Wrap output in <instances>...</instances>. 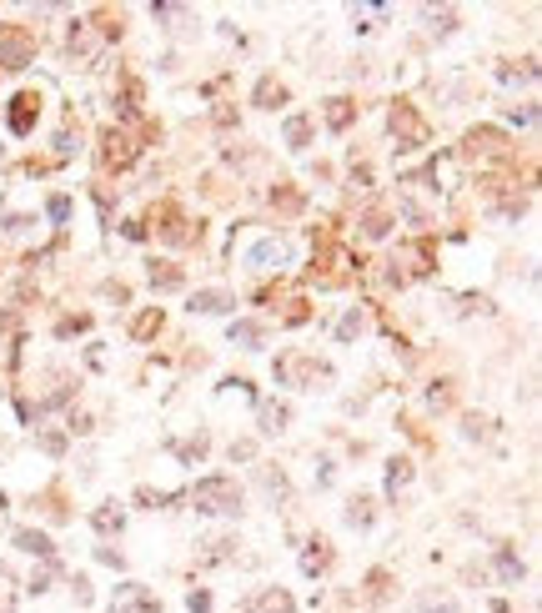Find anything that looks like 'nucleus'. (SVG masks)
I'll list each match as a JSON object with an SVG mask.
<instances>
[{
  "label": "nucleus",
  "instance_id": "c85d7f7f",
  "mask_svg": "<svg viewBox=\"0 0 542 613\" xmlns=\"http://www.w3.org/2000/svg\"><path fill=\"white\" fill-rule=\"evenodd\" d=\"M347 523H352V528H372V523H377V503L366 498V493H357V498L347 503Z\"/></svg>",
  "mask_w": 542,
  "mask_h": 613
},
{
  "label": "nucleus",
  "instance_id": "c03bdc74",
  "mask_svg": "<svg viewBox=\"0 0 542 613\" xmlns=\"http://www.w3.org/2000/svg\"><path fill=\"white\" fill-rule=\"evenodd\" d=\"M507 121H517V126H532V121H538V106H512V111H507Z\"/></svg>",
  "mask_w": 542,
  "mask_h": 613
},
{
  "label": "nucleus",
  "instance_id": "4c0bfd02",
  "mask_svg": "<svg viewBox=\"0 0 542 613\" xmlns=\"http://www.w3.org/2000/svg\"><path fill=\"white\" fill-rule=\"evenodd\" d=\"M427 408H432V412H447V408H452V383H432Z\"/></svg>",
  "mask_w": 542,
  "mask_h": 613
},
{
  "label": "nucleus",
  "instance_id": "4be33fe9",
  "mask_svg": "<svg viewBox=\"0 0 542 613\" xmlns=\"http://www.w3.org/2000/svg\"><path fill=\"white\" fill-rule=\"evenodd\" d=\"M227 337H231V342H237V347H246V352H256V347L266 342V327H262V322H246V317H237V322H231V327H227Z\"/></svg>",
  "mask_w": 542,
  "mask_h": 613
},
{
  "label": "nucleus",
  "instance_id": "79ce46f5",
  "mask_svg": "<svg viewBox=\"0 0 542 613\" xmlns=\"http://www.w3.org/2000/svg\"><path fill=\"white\" fill-rule=\"evenodd\" d=\"M186 609H191V613H211V593H206V588H191V593H186Z\"/></svg>",
  "mask_w": 542,
  "mask_h": 613
},
{
  "label": "nucleus",
  "instance_id": "0eeeda50",
  "mask_svg": "<svg viewBox=\"0 0 542 613\" xmlns=\"http://www.w3.org/2000/svg\"><path fill=\"white\" fill-rule=\"evenodd\" d=\"M111 613H161V599H156L146 583L126 578V583H116V593H111Z\"/></svg>",
  "mask_w": 542,
  "mask_h": 613
},
{
  "label": "nucleus",
  "instance_id": "37998d69",
  "mask_svg": "<svg viewBox=\"0 0 542 613\" xmlns=\"http://www.w3.org/2000/svg\"><path fill=\"white\" fill-rule=\"evenodd\" d=\"M151 15H156V21H191L186 5H151Z\"/></svg>",
  "mask_w": 542,
  "mask_h": 613
},
{
  "label": "nucleus",
  "instance_id": "9d476101",
  "mask_svg": "<svg viewBox=\"0 0 542 613\" xmlns=\"http://www.w3.org/2000/svg\"><path fill=\"white\" fill-rule=\"evenodd\" d=\"M397 262H407L402 277H432V272H437V256H432V242H427V237L402 242V246H397Z\"/></svg>",
  "mask_w": 542,
  "mask_h": 613
},
{
  "label": "nucleus",
  "instance_id": "f8f14e48",
  "mask_svg": "<svg viewBox=\"0 0 542 613\" xmlns=\"http://www.w3.org/2000/svg\"><path fill=\"white\" fill-rule=\"evenodd\" d=\"M36 116H40V96H36V91H21V96L11 101V131H15V136H30Z\"/></svg>",
  "mask_w": 542,
  "mask_h": 613
},
{
  "label": "nucleus",
  "instance_id": "2eb2a0df",
  "mask_svg": "<svg viewBox=\"0 0 542 613\" xmlns=\"http://www.w3.org/2000/svg\"><path fill=\"white\" fill-rule=\"evenodd\" d=\"M15 548L30 553V558H40V563H56V543L40 533V528H15Z\"/></svg>",
  "mask_w": 542,
  "mask_h": 613
},
{
  "label": "nucleus",
  "instance_id": "473e14b6",
  "mask_svg": "<svg viewBox=\"0 0 542 613\" xmlns=\"http://www.w3.org/2000/svg\"><path fill=\"white\" fill-rule=\"evenodd\" d=\"M417 613H457V599H452V593H437V588H432V593H422V599H417Z\"/></svg>",
  "mask_w": 542,
  "mask_h": 613
},
{
  "label": "nucleus",
  "instance_id": "bb28decb",
  "mask_svg": "<svg viewBox=\"0 0 542 613\" xmlns=\"http://www.w3.org/2000/svg\"><path fill=\"white\" fill-rule=\"evenodd\" d=\"M256 483H262V493H266L271 503H287V493H291V483H287V473H281V468H277V473H271V468H256Z\"/></svg>",
  "mask_w": 542,
  "mask_h": 613
},
{
  "label": "nucleus",
  "instance_id": "5701e85b",
  "mask_svg": "<svg viewBox=\"0 0 542 613\" xmlns=\"http://www.w3.org/2000/svg\"><path fill=\"white\" fill-rule=\"evenodd\" d=\"M161 327H166V312H161V306H146V312H136V317H131V337H136V342H151Z\"/></svg>",
  "mask_w": 542,
  "mask_h": 613
},
{
  "label": "nucleus",
  "instance_id": "aec40b11",
  "mask_svg": "<svg viewBox=\"0 0 542 613\" xmlns=\"http://www.w3.org/2000/svg\"><path fill=\"white\" fill-rule=\"evenodd\" d=\"M391 583H397V578H391L387 568H372V574L362 578V588H366V593H362V603H366V609H382V603L391 599Z\"/></svg>",
  "mask_w": 542,
  "mask_h": 613
},
{
  "label": "nucleus",
  "instance_id": "de8ad7c7",
  "mask_svg": "<svg viewBox=\"0 0 542 613\" xmlns=\"http://www.w3.org/2000/svg\"><path fill=\"white\" fill-rule=\"evenodd\" d=\"M256 458V443H231V462H252Z\"/></svg>",
  "mask_w": 542,
  "mask_h": 613
},
{
  "label": "nucleus",
  "instance_id": "dca6fc26",
  "mask_svg": "<svg viewBox=\"0 0 542 613\" xmlns=\"http://www.w3.org/2000/svg\"><path fill=\"white\" fill-rule=\"evenodd\" d=\"M287 422H291L287 402H262V408H256V427H262V437H281V433H287Z\"/></svg>",
  "mask_w": 542,
  "mask_h": 613
},
{
  "label": "nucleus",
  "instance_id": "c756f323",
  "mask_svg": "<svg viewBox=\"0 0 542 613\" xmlns=\"http://www.w3.org/2000/svg\"><path fill=\"white\" fill-rule=\"evenodd\" d=\"M407 483H412V458H391L387 462V498L407 493Z\"/></svg>",
  "mask_w": 542,
  "mask_h": 613
},
{
  "label": "nucleus",
  "instance_id": "49530a36",
  "mask_svg": "<svg viewBox=\"0 0 542 613\" xmlns=\"http://www.w3.org/2000/svg\"><path fill=\"white\" fill-rule=\"evenodd\" d=\"M46 212H51V221H65V217H71V196H51Z\"/></svg>",
  "mask_w": 542,
  "mask_h": 613
},
{
  "label": "nucleus",
  "instance_id": "2f4dec72",
  "mask_svg": "<svg viewBox=\"0 0 542 613\" xmlns=\"http://www.w3.org/2000/svg\"><path fill=\"white\" fill-rule=\"evenodd\" d=\"M522 574H528L522 558H517L512 548H497V578H503V583H522Z\"/></svg>",
  "mask_w": 542,
  "mask_h": 613
},
{
  "label": "nucleus",
  "instance_id": "39448f33",
  "mask_svg": "<svg viewBox=\"0 0 542 613\" xmlns=\"http://www.w3.org/2000/svg\"><path fill=\"white\" fill-rule=\"evenodd\" d=\"M36 61V30L30 26H0V65L5 71H26Z\"/></svg>",
  "mask_w": 542,
  "mask_h": 613
},
{
  "label": "nucleus",
  "instance_id": "b1692460",
  "mask_svg": "<svg viewBox=\"0 0 542 613\" xmlns=\"http://www.w3.org/2000/svg\"><path fill=\"white\" fill-rule=\"evenodd\" d=\"M262 111H277V106H287V86H281L277 76H262L256 81V96H252Z\"/></svg>",
  "mask_w": 542,
  "mask_h": 613
},
{
  "label": "nucleus",
  "instance_id": "7ed1b4c3",
  "mask_svg": "<svg viewBox=\"0 0 542 613\" xmlns=\"http://www.w3.org/2000/svg\"><path fill=\"white\" fill-rule=\"evenodd\" d=\"M277 383H287V387L331 383V362L327 358H312V352H287V358H277Z\"/></svg>",
  "mask_w": 542,
  "mask_h": 613
},
{
  "label": "nucleus",
  "instance_id": "6ab92c4d",
  "mask_svg": "<svg viewBox=\"0 0 542 613\" xmlns=\"http://www.w3.org/2000/svg\"><path fill=\"white\" fill-rule=\"evenodd\" d=\"M327 568H331V543H327V538H312V543L302 548V574L306 578H322Z\"/></svg>",
  "mask_w": 542,
  "mask_h": 613
},
{
  "label": "nucleus",
  "instance_id": "ddd939ff",
  "mask_svg": "<svg viewBox=\"0 0 542 613\" xmlns=\"http://www.w3.org/2000/svg\"><path fill=\"white\" fill-rule=\"evenodd\" d=\"M246 267H256V272H277V267H287V246H281L277 237H266V242H256L252 252H246Z\"/></svg>",
  "mask_w": 542,
  "mask_h": 613
},
{
  "label": "nucleus",
  "instance_id": "a211bd4d",
  "mask_svg": "<svg viewBox=\"0 0 542 613\" xmlns=\"http://www.w3.org/2000/svg\"><path fill=\"white\" fill-rule=\"evenodd\" d=\"M237 306V297L221 292V287H206V292L191 297V312H202V317H221V312H231Z\"/></svg>",
  "mask_w": 542,
  "mask_h": 613
},
{
  "label": "nucleus",
  "instance_id": "7c9ffc66",
  "mask_svg": "<svg viewBox=\"0 0 542 613\" xmlns=\"http://www.w3.org/2000/svg\"><path fill=\"white\" fill-rule=\"evenodd\" d=\"M422 21H427L432 36H452V30H457V15L447 11V5H442V11H437V5H422Z\"/></svg>",
  "mask_w": 542,
  "mask_h": 613
},
{
  "label": "nucleus",
  "instance_id": "20e7f679",
  "mask_svg": "<svg viewBox=\"0 0 542 613\" xmlns=\"http://www.w3.org/2000/svg\"><path fill=\"white\" fill-rule=\"evenodd\" d=\"M387 126H391V136H397V151H417V146H427V136H432V126L422 121V111H417L412 101L391 106Z\"/></svg>",
  "mask_w": 542,
  "mask_h": 613
},
{
  "label": "nucleus",
  "instance_id": "72a5a7b5",
  "mask_svg": "<svg viewBox=\"0 0 542 613\" xmlns=\"http://www.w3.org/2000/svg\"><path fill=\"white\" fill-rule=\"evenodd\" d=\"M171 447H176V458H181V462H202V458H206V447H211V437L196 433V437H186V443H171Z\"/></svg>",
  "mask_w": 542,
  "mask_h": 613
},
{
  "label": "nucleus",
  "instance_id": "864d4df0",
  "mask_svg": "<svg viewBox=\"0 0 542 613\" xmlns=\"http://www.w3.org/2000/svg\"><path fill=\"white\" fill-rule=\"evenodd\" d=\"M71 433H90V418H86V412H71Z\"/></svg>",
  "mask_w": 542,
  "mask_h": 613
},
{
  "label": "nucleus",
  "instance_id": "1a4fd4ad",
  "mask_svg": "<svg viewBox=\"0 0 542 613\" xmlns=\"http://www.w3.org/2000/svg\"><path fill=\"white\" fill-rule=\"evenodd\" d=\"M156 237H161V242H171V246L202 242V231H191V221L181 217L176 206H161V212H156Z\"/></svg>",
  "mask_w": 542,
  "mask_h": 613
},
{
  "label": "nucleus",
  "instance_id": "09e8293b",
  "mask_svg": "<svg viewBox=\"0 0 542 613\" xmlns=\"http://www.w3.org/2000/svg\"><path fill=\"white\" fill-rule=\"evenodd\" d=\"M30 227H36L30 217H5V231H11V237H26Z\"/></svg>",
  "mask_w": 542,
  "mask_h": 613
},
{
  "label": "nucleus",
  "instance_id": "58836bf2",
  "mask_svg": "<svg viewBox=\"0 0 542 613\" xmlns=\"http://www.w3.org/2000/svg\"><path fill=\"white\" fill-rule=\"evenodd\" d=\"M457 302H462V306H457L462 317H472V312H482V317H492V297H472V292H467V297H457Z\"/></svg>",
  "mask_w": 542,
  "mask_h": 613
},
{
  "label": "nucleus",
  "instance_id": "412c9836",
  "mask_svg": "<svg viewBox=\"0 0 542 613\" xmlns=\"http://www.w3.org/2000/svg\"><path fill=\"white\" fill-rule=\"evenodd\" d=\"M90 528H96L101 538L121 533V528H126V508H121V503H101V508L90 513Z\"/></svg>",
  "mask_w": 542,
  "mask_h": 613
},
{
  "label": "nucleus",
  "instance_id": "a878e982",
  "mask_svg": "<svg viewBox=\"0 0 542 613\" xmlns=\"http://www.w3.org/2000/svg\"><path fill=\"white\" fill-rule=\"evenodd\" d=\"M322 116H327V126H331V131H347V126L357 121V101H347V96H331Z\"/></svg>",
  "mask_w": 542,
  "mask_h": 613
},
{
  "label": "nucleus",
  "instance_id": "f3484780",
  "mask_svg": "<svg viewBox=\"0 0 542 613\" xmlns=\"http://www.w3.org/2000/svg\"><path fill=\"white\" fill-rule=\"evenodd\" d=\"M146 281H151V292H181V287H186V272H181L176 262H151Z\"/></svg>",
  "mask_w": 542,
  "mask_h": 613
},
{
  "label": "nucleus",
  "instance_id": "e433bc0d",
  "mask_svg": "<svg viewBox=\"0 0 542 613\" xmlns=\"http://www.w3.org/2000/svg\"><path fill=\"white\" fill-rule=\"evenodd\" d=\"M36 443H40V453H46V458H61V453H65V433H56V427L36 433Z\"/></svg>",
  "mask_w": 542,
  "mask_h": 613
},
{
  "label": "nucleus",
  "instance_id": "a19ab883",
  "mask_svg": "<svg viewBox=\"0 0 542 613\" xmlns=\"http://www.w3.org/2000/svg\"><path fill=\"white\" fill-rule=\"evenodd\" d=\"M51 574H56V563H40L36 574H30V593H46V588H51Z\"/></svg>",
  "mask_w": 542,
  "mask_h": 613
},
{
  "label": "nucleus",
  "instance_id": "f257e3e1",
  "mask_svg": "<svg viewBox=\"0 0 542 613\" xmlns=\"http://www.w3.org/2000/svg\"><path fill=\"white\" fill-rule=\"evenodd\" d=\"M121 30H126V26H121V15H111V11H96V15L71 21V36H65V56H71V65H96L116 40H121Z\"/></svg>",
  "mask_w": 542,
  "mask_h": 613
},
{
  "label": "nucleus",
  "instance_id": "603ef678",
  "mask_svg": "<svg viewBox=\"0 0 542 613\" xmlns=\"http://www.w3.org/2000/svg\"><path fill=\"white\" fill-rule=\"evenodd\" d=\"M462 433H467V437H482V433H487V422H482V418H467Z\"/></svg>",
  "mask_w": 542,
  "mask_h": 613
},
{
  "label": "nucleus",
  "instance_id": "c9c22d12",
  "mask_svg": "<svg viewBox=\"0 0 542 613\" xmlns=\"http://www.w3.org/2000/svg\"><path fill=\"white\" fill-rule=\"evenodd\" d=\"M271 206H277V212H302V192H291L287 181H281V186H271Z\"/></svg>",
  "mask_w": 542,
  "mask_h": 613
},
{
  "label": "nucleus",
  "instance_id": "4468645a",
  "mask_svg": "<svg viewBox=\"0 0 542 613\" xmlns=\"http://www.w3.org/2000/svg\"><path fill=\"white\" fill-rule=\"evenodd\" d=\"M237 548H241V543H237L231 533H216V538H206V543H202L196 563H202V568H216V563H231V558H237Z\"/></svg>",
  "mask_w": 542,
  "mask_h": 613
},
{
  "label": "nucleus",
  "instance_id": "423d86ee",
  "mask_svg": "<svg viewBox=\"0 0 542 613\" xmlns=\"http://www.w3.org/2000/svg\"><path fill=\"white\" fill-rule=\"evenodd\" d=\"M462 156H467V161H503V156H507V136L497 126H472L462 136Z\"/></svg>",
  "mask_w": 542,
  "mask_h": 613
},
{
  "label": "nucleus",
  "instance_id": "8fccbe9b",
  "mask_svg": "<svg viewBox=\"0 0 542 613\" xmlns=\"http://www.w3.org/2000/svg\"><path fill=\"white\" fill-rule=\"evenodd\" d=\"M96 558H101L106 568H126V558H121V553H116V548H96Z\"/></svg>",
  "mask_w": 542,
  "mask_h": 613
},
{
  "label": "nucleus",
  "instance_id": "a18cd8bd",
  "mask_svg": "<svg viewBox=\"0 0 542 613\" xmlns=\"http://www.w3.org/2000/svg\"><path fill=\"white\" fill-rule=\"evenodd\" d=\"M86 327H90V317H65L56 332H61V337H76V332H86Z\"/></svg>",
  "mask_w": 542,
  "mask_h": 613
},
{
  "label": "nucleus",
  "instance_id": "cd10ccee",
  "mask_svg": "<svg viewBox=\"0 0 542 613\" xmlns=\"http://www.w3.org/2000/svg\"><path fill=\"white\" fill-rule=\"evenodd\" d=\"M281 136H287L291 151H306V146H312V121H306V116H287Z\"/></svg>",
  "mask_w": 542,
  "mask_h": 613
},
{
  "label": "nucleus",
  "instance_id": "393cba45",
  "mask_svg": "<svg viewBox=\"0 0 542 613\" xmlns=\"http://www.w3.org/2000/svg\"><path fill=\"white\" fill-rule=\"evenodd\" d=\"M21 609V578H15L11 563H0V613H15Z\"/></svg>",
  "mask_w": 542,
  "mask_h": 613
},
{
  "label": "nucleus",
  "instance_id": "9b49d317",
  "mask_svg": "<svg viewBox=\"0 0 542 613\" xmlns=\"http://www.w3.org/2000/svg\"><path fill=\"white\" fill-rule=\"evenodd\" d=\"M241 613H297V599L287 588H256L252 599L241 603Z\"/></svg>",
  "mask_w": 542,
  "mask_h": 613
},
{
  "label": "nucleus",
  "instance_id": "6e6552de",
  "mask_svg": "<svg viewBox=\"0 0 542 613\" xmlns=\"http://www.w3.org/2000/svg\"><path fill=\"white\" fill-rule=\"evenodd\" d=\"M136 156H141V146L126 136V131H116V126H106V131H101V161H106L111 171H126L131 161H136Z\"/></svg>",
  "mask_w": 542,
  "mask_h": 613
},
{
  "label": "nucleus",
  "instance_id": "3c124183",
  "mask_svg": "<svg viewBox=\"0 0 542 613\" xmlns=\"http://www.w3.org/2000/svg\"><path fill=\"white\" fill-rule=\"evenodd\" d=\"M71 588H76V603H90V583H86V578H71Z\"/></svg>",
  "mask_w": 542,
  "mask_h": 613
},
{
  "label": "nucleus",
  "instance_id": "ea45409f",
  "mask_svg": "<svg viewBox=\"0 0 542 613\" xmlns=\"http://www.w3.org/2000/svg\"><path fill=\"white\" fill-rule=\"evenodd\" d=\"M357 332H362V312H347V317L337 322V337H341V342H352Z\"/></svg>",
  "mask_w": 542,
  "mask_h": 613
},
{
  "label": "nucleus",
  "instance_id": "f704fd0d",
  "mask_svg": "<svg viewBox=\"0 0 542 613\" xmlns=\"http://www.w3.org/2000/svg\"><path fill=\"white\" fill-rule=\"evenodd\" d=\"M362 231H366V237H372V242H382V237H387V231H391V217H387V212H382V206H372V212H366V217H362Z\"/></svg>",
  "mask_w": 542,
  "mask_h": 613
},
{
  "label": "nucleus",
  "instance_id": "f03ea898",
  "mask_svg": "<svg viewBox=\"0 0 542 613\" xmlns=\"http://www.w3.org/2000/svg\"><path fill=\"white\" fill-rule=\"evenodd\" d=\"M186 503L202 513V518H241V503H246V493H241L237 478L211 473V478H196V483H191Z\"/></svg>",
  "mask_w": 542,
  "mask_h": 613
}]
</instances>
